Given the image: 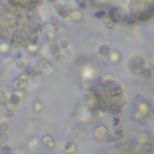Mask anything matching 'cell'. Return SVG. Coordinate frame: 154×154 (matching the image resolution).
Instances as JSON below:
<instances>
[{"label":"cell","mask_w":154,"mask_h":154,"mask_svg":"<svg viewBox=\"0 0 154 154\" xmlns=\"http://www.w3.org/2000/svg\"><path fill=\"white\" fill-rule=\"evenodd\" d=\"M9 123L7 122H1V123H0V132H1V134H4V132H6L7 130H9Z\"/></svg>","instance_id":"cell-12"},{"label":"cell","mask_w":154,"mask_h":154,"mask_svg":"<svg viewBox=\"0 0 154 154\" xmlns=\"http://www.w3.org/2000/svg\"><path fill=\"white\" fill-rule=\"evenodd\" d=\"M12 87L15 90H19V92H24L28 89V83L27 82H23V81H18V80H15L13 83H12Z\"/></svg>","instance_id":"cell-4"},{"label":"cell","mask_w":154,"mask_h":154,"mask_svg":"<svg viewBox=\"0 0 154 154\" xmlns=\"http://www.w3.org/2000/svg\"><path fill=\"white\" fill-rule=\"evenodd\" d=\"M35 72H36V66H35L33 63L25 64V66H24V73H25V75L30 76V75H33V73H35Z\"/></svg>","instance_id":"cell-5"},{"label":"cell","mask_w":154,"mask_h":154,"mask_svg":"<svg viewBox=\"0 0 154 154\" xmlns=\"http://www.w3.org/2000/svg\"><path fill=\"white\" fill-rule=\"evenodd\" d=\"M40 17L35 9L15 6L10 0L0 1V39L10 41L15 47L27 46L40 29Z\"/></svg>","instance_id":"cell-1"},{"label":"cell","mask_w":154,"mask_h":154,"mask_svg":"<svg viewBox=\"0 0 154 154\" xmlns=\"http://www.w3.org/2000/svg\"><path fill=\"white\" fill-rule=\"evenodd\" d=\"M110 17H111V19L113 22H120V21H123V19L126 18L124 16V13H123V11H122L120 7H117V9H113L112 11H110Z\"/></svg>","instance_id":"cell-2"},{"label":"cell","mask_w":154,"mask_h":154,"mask_svg":"<svg viewBox=\"0 0 154 154\" xmlns=\"http://www.w3.org/2000/svg\"><path fill=\"white\" fill-rule=\"evenodd\" d=\"M57 10H58V13L61 17H67L71 13V11H72L71 6L67 5V4H58L57 5Z\"/></svg>","instance_id":"cell-3"},{"label":"cell","mask_w":154,"mask_h":154,"mask_svg":"<svg viewBox=\"0 0 154 154\" xmlns=\"http://www.w3.org/2000/svg\"><path fill=\"white\" fill-rule=\"evenodd\" d=\"M6 104V99H5V94L0 93V105H5Z\"/></svg>","instance_id":"cell-17"},{"label":"cell","mask_w":154,"mask_h":154,"mask_svg":"<svg viewBox=\"0 0 154 154\" xmlns=\"http://www.w3.org/2000/svg\"><path fill=\"white\" fill-rule=\"evenodd\" d=\"M48 37L51 39V41H54V35L53 34H48Z\"/></svg>","instance_id":"cell-21"},{"label":"cell","mask_w":154,"mask_h":154,"mask_svg":"<svg viewBox=\"0 0 154 154\" xmlns=\"http://www.w3.org/2000/svg\"><path fill=\"white\" fill-rule=\"evenodd\" d=\"M72 18L75 19V21H80L81 18H82V13L80 12V11H75V12H72Z\"/></svg>","instance_id":"cell-13"},{"label":"cell","mask_w":154,"mask_h":154,"mask_svg":"<svg viewBox=\"0 0 154 154\" xmlns=\"http://www.w3.org/2000/svg\"><path fill=\"white\" fill-rule=\"evenodd\" d=\"M66 46H67V42H66L65 40L60 41V42H59V45H58V47H59V48H65Z\"/></svg>","instance_id":"cell-19"},{"label":"cell","mask_w":154,"mask_h":154,"mask_svg":"<svg viewBox=\"0 0 154 154\" xmlns=\"http://www.w3.org/2000/svg\"><path fill=\"white\" fill-rule=\"evenodd\" d=\"M153 112H154V110H153Z\"/></svg>","instance_id":"cell-24"},{"label":"cell","mask_w":154,"mask_h":154,"mask_svg":"<svg viewBox=\"0 0 154 154\" xmlns=\"http://www.w3.org/2000/svg\"><path fill=\"white\" fill-rule=\"evenodd\" d=\"M51 23L55 27V25H58V17H55V16H52L51 17Z\"/></svg>","instance_id":"cell-18"},{"label":"cell","mask_w":154,"mask_h":154,"mask_svg":"<svg viewBox=\"0 0 154 154\" xmlns=\"http://www.w3.org/2000/svg\"><path fill=\"white\" fill-rule=\"evenodd\" d=\"M39 66H40V69L46 70V69H49V67H51V63H49L48 60H46V59H42V60H40Z\"/></svg>","instance_id":"cell-11"},{"label":"cell","mask_w":154,"mask_h":154,"mask_svg":"<svg viewBox=\"0 0 154 154\" xmlns=\"http://www.w3.org/2000/svg\"><path fill=\"white\" fill-rule=\"evenodd\" d=\"M142 148H143V150H146V152H152V150H153V147H152V144H149V143H144V144L142 146Z\"/></svg>","instance_id":"cell-14"},{"label":"cell","mask_w":154,"mask_h":154,"mask_svg":"<svg viewBox=\"0 0 154 154\" xmlns=\"http://www.w3.org/2000/svg\"><path fill=\"white\" fill-rule=\"evenodd\" d=\"M113 123L117 124V123H118V118H114V119H113Z\"/></svg>","instance_id":"cell-22"},{"label":"cell","mask_w":154,"mask_h":154,"mask_svg":"<svg viewBox=\"0 0 154 154\" xmlns=\"http://www.w3.org/2000/svg\"><path fill=\"white\" fill-rule=\"evenodd\" d=\"M12 114H13V112H12L11 110H7V111H6V116H9V117H11Z\"/></svg>","instance_id":"cell-20"},{"label":"cell","mask_w":154,"mask_h":154,"mask_svg":"<svg viewBox=\"0 0 154 154\" xmlns=\"http://www.w3.org/2000/svg\"><path fill=\"white\" fill-rule=\"evenodd\" d=\"M0 73H1V72H0Z\"/></svg>","instance_id":"cell-25"},{"label":"cell","mask_w":154,"mask_h":154,"mask_svg":"<svg viewBox=\"0 0 154 154\" xmlns=\"http://www.w3.org/2000/svg\"><path fill=\"white\" fill-rule=\"evenodd\" d=\"M99 53L101 55H108L110 54V47L107 45H101L99 48Z\"/></svg>","instance_id":"cell-10"},{"label":"cell","mask_w":154,"mask_h":154,"mask_svg":"<svg viewBox=\"0 0 154 154\" xmlns=\"http://www.w3.org/2000/svg\"><path fill=\"white\" fill-rule=\"evenodd\" d=\"M19 101H21V96H19L18 94H16V93L11 94L10 98H9V102L12 104V105H17Z\"/></svg>","instance_id":"cell-7"},{"label":"cell","mask_w":154,"mask_h":154,"mask_svg":"<svg viewBox=\"0 0 154 154\" xmlns=\"http://www.w3.org/2000/svg\"><path fill=\"white\" fill-rule=\"evenodd\" d=\"M118 61H119V53L114 52L112 55V63H118Z\"/></svg>","instance_id":"cell-15"},{"label":"cell","mask_w":154,"mask_h":154,"mask_svg":"<svg viewBox=\"0 0 154 154\" xmlns=\"http://www.w3.org/2000/svg\"><path fill=\"white\" fill-rule=\"evenodd\" d=\"M42 142H43L48 148H54V141H53V138H52L51 136H46V137L42 140Z\"/></svg>","instance_id":"cell-9"},{"label":"cell","mask_w":154,"mask_h":154,"mask_svg":"<svg viewBox=\"0 0 154 154\" xmlns=\"http://www.w3.org/2000/svg\"><path fill=\"white\" fill-rule=\"evenodd\" d=\"M24 66H25V64H24L23 60H17V61H16V67H18V69H24Z\"/></svg>","instance_id":"cell-16"},{"label":"cell","mask_w":154,"mask_h":154,"mask_svg":"<svg viewBox=\"0 0 154 154\" xmlns=\"http://www.w3.org/2000/svg\"><path fill=\"white\" fill-rule=\"evenodd\" d=\"M10 45L7 42L4 41H0V53L1 54H9L10 53Z\"/></svg>","instance_id":"cell-6"},{"label":"cell","mask_w":154,"mask_h":154,"mask_svg":"<svg viewBox=\"0 0 154 154\" xmlns=\"http://www.w3.org/2000/svg\"><path fill=\"white\" fill-rule=\"evenodd\" d=\"M12 148L9 144H3L0 146V154H12Z\"/></svg>","instance_id":"cell-8"},{"label":"cell","mask_w":154,"mask_h":154,"mask_svg":"<svg viewBox=\"0 0 154 154\" xmlns=\"http://www.w3.org/2000/svg\"><path fill=\"white\" fill-rule=\"evenodd\" d=\"M0 137H1V132H0Z\"/></svg>","instance_id":"cell-23"}]
</instances>
